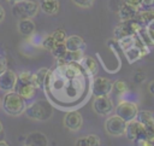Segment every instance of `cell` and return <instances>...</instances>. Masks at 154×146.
I'll return each mask as SVG.
<instances>
[{"instance_id": "5b68a950", "label": "cell", "mask_w": 154, "mask_h": 146, "mask_svg": "<svg viewBox=\"0 0 154 146\" xmlns=\"http://www.w3.org/2000/svg\"><path fill=\"white\" fill-rule=\"evenodd\" d=\"M40 8V5L35 1L30 0H20L18 2L13 4L12 13L14 17L22 19V18H32L37 14Z\"/></svg>"}, {"instance_id": "cb8c5ba5", "label": "cell", "mask_w": 154, "mask_h": 146, "mask_svg": "<svg viewBox=\"0 0 154 146\" xmlns=\"http://www.w3.org/2000/svg\"><path fill=\"white\" fill-rule=\"evenodd\" d=\"M51 35L53 36V39L55 40L57 43H59V42H65V40H66V37H67V35H66V33H65L64 29H57V30H54Z\"/></svg>"}, {"instance_id": "ba28073f", "label": "cell", "mask_w": 154, "mask_h": 146, "mask_svg": "<svg viewBox=\"0 0 154 146\" xmlns=\"http://www.w3.org/2000/svg\"><path fill=\"white\" fill-rule=\"evenodd\" d=\"M112 90H113V81H111L107 77L96 76L91 81V93L94 97L109 95Z\"/></svg>"}, {"instance_id": "5bb4252c", "label": "cell", "mask_w": 154, "mask_h": 146, "mask_svg": "<svg viewBox=\"0 0 154 146\" xmlns=\"http://www.w3.org/2000/svg\"><path fill=\"white\" fill-rule=\"evenodd\" d=\"M138 7L123 2L118 10V16L122 21H130V19H135L138 14Z\"/></svg>"}, {"instance_id": "836d02e7", "label": "cell", "mask_w": 154, "mask_h": 146, "mask_svg": "<svg viewBox=\"0 0 154 146\" xmlns=\"http://www.w3.org/2000/svg\"><path fill=\"white\" fill-rule=\"evenodd\" d=\"M2 130H4V125H2V123L0 122V134L2 133Z\"/></svg>"}, {"instance_id": "ac0fdd59", "label": "cell", "mask_w": 154, "mask_h": 146, "mask_svg": "<svg viewBox=\"0 0 154 146\" xmlns=\"http://www.w3.org/2000/svg\"><path fill=\"white\" fill-rule=\"evenodd\" d=\"M18 31L24 36H30L35 31V23L31 18H22L18 22Z\"/></svg>"}, {"instance_id": "d590c367", "label": "cell", "mask_w": 154, "mask_h": 146, "mask_svg": "<svg viewBox=\"0 0 154 146\" xmlns=\"http://www.w3.org/2000/svg\"><path fill=\"white\" fill-rule=\"evenodd\" d=\"M152 146H154V140H153V141H152Z\"/></svg>"}, {"instance_id": "7c38bea8", "label": "cell", "mask_w": 154, "mask_h": 146, "mask_svg": "<svg viewBox=\"0 0 154 146\" xmlns=\"http://www.w3.org/2000/svg\"><path fill=\"white\" fill-rule=\"evenodd\" d=\"M64 125H65V128H67L71 132L79 130L83 125V117H82L81 112L75 111V110L69 111L64 117Z\"/></svg>"}, {"instance_id": "9c48e42d", "label": "cell", "mask_w": 154, "mask_h": 146, "mask_svg": "<svg viewBox=\"0 0 154 146\" xmlns=\"http://www.w3.org/2000/svg\"><path fill=\"white\" fill-rule=\"evenodd\" d=\"M138 112L140 111H138L137 105L131 101H120L116 106V115H118L126 122L137 118Z\"/></svg>"}, {"instance_id": "7a4b0ae2", "label": "cell", "mask_w": 154, "mask_h": 146, "mask_svg": "<svg viewBox=\"0 0 154 146\" xmlns=\"http://www.w3.org/2000/svg\"><path fill=\"white\" fill-rule=\"evenodd\" d=\"M24 113L34 121H47L53 115V106L48 100H36L25 107Z\"/></svg>"}, {"instance_id": "d4e9b609", "label": "cell", "mask_w": 154, "mask_h": 146, "mask_svg": "<svg viewBox=\"0 0 154 146\" xmlns=\"http://www.w3.org/2000/svg\"><path fill=\"white\" fill-rule=\"evenodd\" d=\"M57 45V42H55V40L53 39V36L49 34L48 36H46L45 37V40L42 41V46L46 48V49H48V51H52V48L54 47Z\"/></svg>"}, {"instance_id": "4dcf8cb0", "label": "cell", "mask_w": 154, "mask_h": 146, "mask_svg": "<svg viewBox=\"0 0 154 146\" xmlns=\"http://www.w3.org/2000/svg\"><path fill=\"white\" fill-rule=\"evenodd\" d=\"M148 90H149V93H150L152 95H154V80L149 82V84H148Z\"/></svg>"}, {"instance_id": "603a6c76", "label": "cell", "mask_w": 154, "mask_h": 146, "mask_svg": "<svg viewBox=\"0 0 154 146\" xmlns=\"http://www.w3.org/2000/svg\"><path fill=\"white\" fill-rule=\"evenodd\" d=\"M128 84H126V82L125 81H123V80H117L116 82H113V90L117 93V94H119V95H122V94H125L126 92H128Z\"/></svg>"}, {"instance_id": "277c9868", "label": "cell", "mask_w": 154, "mask_h": 146, "mask_svg": "<svg viewBox=\"0 0 154 146\" xmlns=\"http://www.w3.org/2000/svg\"><path fill=\"white\" fill-rule=\"evenodd\" d=\"M125 135L132 142H137L140 145H146V146L152 145L150 141L148 140L144 124L142 122H140L138 119H136V118L132 119V121H129L126 123Z\"/></svg>"}, {"instance_id": "4316f807", "label": "cell", "mask_w": 154, "mask_h": 146, "mask_svg": "<svg viewBox=\"0 0 154 146\" xmlns=\"http://www.w3.org/2000/svg\"><path fill=\"white\" fill-rule=\"evenodd\" d=\"M154 6V0H141V7L152 8Z\"/></svg>"}, {"instance_id": "8992f818", "label": "cell", "mask_w": 154, "mask_h": 146, "mask_svg": "<svg viewBox=\"0 0 154 146\" xmlns=\"http://www.w3.org/2000/svg\"><path fill=\"white\" fill-rule=\"evenodd\" d=\"M143 28L141 25V23L138 22L137 17L135 19H130V21H122L114 29L113 34H114V37L119 41L124 37H128V36H131L134 34H137L138 30Z\"/></svg>"}, {"instance_id": "d6a6232c", "label": "cell", "mask_w": 154, "mask_h": 146, "mask_svg": "<svg viewBox=\"0 0 154 146\" xmlns=\"http://www.w3.org/2000/svg\"><path fill=\"white\" fill-rule=\"evenodd\" d=\"M0 145H5V146H7L8 144H7V142H6L5 140H1V141H0Z\"/></svg>"}, {"instance_id": "d6986e66", "label": "cell", "mask_w": 154, "mask_h": 146, "mask_svg": "<svg viewBox=\"0 0 154 146\" xmlns=\"http://www.w3.org/2000/svg\"><path fill=\"white\" fill-rule=\"evenodd\" d=\"M79 64L85 69V71L89 75H95L97 74V63L94 58L89 57V56H83V58L81 59Z\"/></svg>"}, {"instance_id": "f1b7e54d", "label": "cell", "mask_w": 154, "mask_h": 146, "mask_svg": "<svg viewBox=\"0 0 154 146\" xmlns=\"http://www.w3.org/2000/svg\"><path fill=\"white\" fill-rule=\"evenodd\" d=\"M124 2H126V4H130V5H134V6H136V7H141V0H123Z\"/></svg>"}, {"instance_id": "6da1fadb", "label": "cell", "mask_w": 154, "mask_h": 146, "mask_svg": "<svg viewBox=\"0 0 154 146\" xmlns=\"http://www.w3.org/2000/svg\"><path fill=\"white\" fill-rule=\"evenodd\" d=\"M37 86L34 80V74L30 71H23L19 75H17V82L14 86V92L20 94L25 100H29L35 97Z\"/></svg>"}, {"instance_id": "e0dca14e", "label": "cell", "mask_w": 154, "mask_h": 146, "mask_svg": "<svg viewBox=\"0 0 154 146\" xmlns=\"http://www.w3.org/2000/svg\"><path fill=\"white\" fill-rule=\"evenodd\" d=\"M38 5H40V8L42 10V12H45L48 16L57 14L59 11V7H60L59 0H40Z\"/></svg>"}, {"instance_id": "2e32d148", "label": "cell", "mask_w": 154, "mask_h": 146, "mask_svg": "<svg viewBox=\"0 0 154 146\" xmlns=\"http://www.w3.org/2000/svg\"><path fill=\"white\" fill-rule=\"evenodd\" d=\"M65 45H66L67 51H84L85 48L84 40L78 35L67 36L65 40Z\"/></svg>"}, {"instance_id": "7402d4cb", "label": "cell", "mask_w": 154, "mask_h": 146, "mask_svg": "<svg viewBox=\"0 0 154 146\" xmlns=\"http://www.w3.org/2000/svg\"><path fill=\"white\" fill-rule=\"evenodd\" d=\"M66 51H67V48H66V45H65V42H59V43H57L53 48H52V54H53V57L57 59V58H60V57H63L65 53H66Z\"/></svg>"}, {"instance_id": "9a60e30c", "label": "cell", "mask_w": 154, "mask_h": 146, "mask_svg": "<svg viewBox=\"0 0 154 146\" xmlns=\"http://www.w3.org/2000/svg\"><path fill=\"white\" fill-rule=\"evenodd\" d=\"M24 145H26V146H47L48 139L41 132H32L26 135Z\"/></svg>"}, {"instance_id": "30bf717a", "label": "cell", "mask_w": 154, "mask_h": 146, "mask_svg": "<svg viewBox=\"0 0 154 146\" xmlns=\"http://www.w3.org/2000/svg\"><path fill=\"white\" fill-rule=\"evenodd\" d=\"M93 110L101 116H108L113 110L114 105L112 99L108 95H101V97H95L93 101Z\"/></svg>"}, {"instance_id": "8fae6325", "label": "cell", "mask_w": 154, "mask_h": 146, "mask_svg": "<svg viewBox=\"0 0 154 146\" xmlns=\"http://www.w3.org/2000/svg\"><path fill=\"white\" fill-rule=\"evenodd\" d=\"M137 119L144 124L148 140L152 144V141L154 140V112L148 110L140 111L137 115Z\"/></svg>"}, {"instance_id": "4fadbf2b", "label": "cell", "mask_w": 154, "mask_h": 146, "mask_svg": "<svg viewBox=\"0 0 154 146\" xmlns=\"http://www.w3.org/2000/svg\"><path fill=\"white\" fill-rule=\"evenodd\" d=\"M17 82V75L12 71L6 69L2 74H0V89L4 92H12L14 89Z\"/></svg>"}, {"instance_id": "484cf974", "label": "cell", "mask_w": 154, "mask_h": 146, "mask_svg": "<svg viewBox=\"0 0 154 146\" xmlns=\"http://www.w3.org/2000/svg\"><path fill=\"white\" fill-rule=\"evenodd\" d=\"M95 0H72V2L79 7H83V8H88V7H91L93 4H94Z\"/></svg>"}, {"instance_id": "e575fe53", "label": "cell", "mask_w": 154, "mask_h": 146, "mask_svg": "<svg viewBox=\"0 0 154 146\" xmlns=\"http://www.w3.org/2000/svg\"><path fill=\"white\" fill-rule=\"evenodd\" d=\"M8 2H11V4H14V2H18V1H20V0H7Z\"/></svg>"}, {"instance_id": "f546056e", "label": "cell", "mask_w": 154, "mask_h": 146, "mask_svg": "<svg viewBox=\"0 0 154 146\" xmlns=\"http://www.w3.org/2000/svg\"><path fill=\"white\" fill-rule=\"evenodd\" d=\"M146 30H147V33L149 35V39H150L152 43L154 45V29H146Z\"/></svg>"}, {"instance_id": "44dd1931", "label": "cell", "mask_w": 154, "mask_h": 146, "mask_svg": "<svg viewBox=\"0 0 154 146\" xmlns=\"http://www.w3.org/2000/svg\"><path fill=\"white\" fill-rule=\"evenodd\" d=\"M48 71L49 70L47 68H41L34 74V80H35V83H36L37 88H43V84H45Z\"/></svg>"}, {"instance_id": "83f0119b", "label": "cell", "mask_w": 154, "mask_h": 146, "mask_svg": "<svg viewBox=\"0 0 154 146\" xmlns=\"http://www.w3.org/2000/svg\"><path fill=\"white\" fill-rule=\"evenodd\" d=\"M7 69V64H6V59L4 57L0 56V74H2L5 70Z\"/></svg>"}, {"instance_id": "3957f363", "label": "cell", "mask_w": 154, "mask_h": 146, "mask_svg": "<svg viewBox=\"0 0 154 146\" xmlns=\"http://www.w3.org/2000/svg\"><path fill=\"white\" fill-rule=\"evenodd\" d=\"M1 106L4 111L10 116H19L25 111V107H26L25 99L20 94L16 93L14 90L6 92L2 99Z\"/></svg>"}, {"instance_id": "8d00e7d4", "label": "cell", "mask_w": 154, "mask_h": 146, "mask_svg": "<svg viewBox=\"0 0 154 146\" xmlns=\"http://www.w3.org/2000/svg\"><path fill=\"white\" fill-rule=\"evenodd\" d=\"M1 103H2V100H1V99H0V106H1Z\"/></svg>"}, {"instance_id": "52a82bcc", "label": "cell", "mask_w": 154, "mask_h": 146, "mask_svg": "<svg viewBox=\"0 0 154 146\" xmlns=\"http://www.w3.org/2000/svg\"><path fill=\"white\" fill-rule=\"evenodd\" d=\"M126 121H124L118 115L109 116L105 122V130L111 136H122L125 135L126 129Z\"/></svg>"}, {"instance_id": "1f68e13d", "label": "cell", "mask_w": 154, "mask_h": 146, "mask_svg": "<svg viewBox=\"0 0 154 146\" xmlns=\"http://www.w3.org/2000/svg\"><path fill=\"white\" fill-rule=\"evenodd\" d=\"M5 16H6V13H5V10H4V7L0 5V23L4 21V18H5Z\"/></svg>"}, {"instance_id": "ffe728a7", "label": "cell", "mask_w": 154, "mask_h": 146, "mask_svg": "<svg viewBox=\"0 0 154 146\" xmlns=\"http://www.w3.org/2000/svg\"><path fill=\"white\" fill-rule=\"evenodd\" d=\"M100 144H101L100 138L97 135H94V134L79 138L76 141V146H99Z\"/></svg>"}]
</instances>
